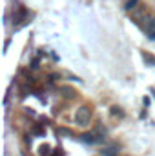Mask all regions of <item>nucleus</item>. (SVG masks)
<instances>
[{"label":"nucleus","mask_w":155,"mask_h":156,"mask_svg":"<svg viewBox=\"0 0 155 156\" xmlns=\"http://www.w3.org/2000/svg\"><path fill=\"white\" fill-rule=\"evenodd\" d=\"M89 118H91V111L88 107H80L77 113H75V120H77L78 125H86L89 122Z\"/></svg>","instance_id":"nucleus-1"},{"label":"nucleus","mask_w":155,"mask_h":156,"mask_svg":"<svg viewBox=\"0 0 155 156\" xmlns=\"http://www.w3.org/2000/svg\"><path fill=\"white\" fill-rule=\"evenodd\" d=\"M115 153H117L115 149H104V151H102V154L104 156H113Z\"/></svg>","instance_id":"nucleus-2"},{"label":"nucleus","mask_w":155,"mask_h":156,"mask_svg":"<svg viewBox=\"0 0 155 156\" xmlns=\"http://www.w3.org/2000/svg\"><path fill=\"white\" fill-rule=\"evenodd\" d=\"M135 4H137V0H130L126 7H128V9H131V7H135Z\"/></svg>","instance_id":"nucleus-3"}]
</instances>
